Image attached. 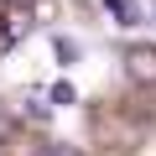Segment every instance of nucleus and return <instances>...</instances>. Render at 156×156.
<instances>
[{
  "instance_id": "nucleus-1",
  "label": "nucleus",
  "mask_w": 156,
  "mask_h": 156,
  "mask_svg": "<svg viewBox=\"0 0 156 156\" xmlns=\"http://www.w3.org/2000/svg\"><path fill=\"white\" fill-rule=\"evenodd\" d=\"M125 78L130 83H156V47H130L125 52Z\"/></svg>"
},
{
  "instance_id": "nucleus-2",
  "label": "nucleus",
  "mask_w": 156,
  "mask_h": 156,
  "mask_svg": "<svg viewBox=\"0 0 156 156\" xmlns=\"http://www.w3.org/2000/svg\"><path fill=\"white\" fill-rule=\"evenodd\" d=\"M104 5L120 16V26H140V5H135V0H104Z\"/></svg>"
},
{
  "instance_id": "nucleus-3",
  "label": "nucleus",
  "mask_w": 156,
  "mask_h": 156,
  "mask_svg": "<svg viewBox=\"0 0 156 156\" xmlns=\"http://www.w3.org/2000/svg\"><path fill=\"white\" fill-rule=\"evenodd\" d=\"M47 99H52V104H78V89L68 83V78H57V83L47 89Z\"/></svg>"
},
{
  "instance_id": "nucleus-4",
  "label": "nucleus",
  "mask_w": 156,
  "mask_h": 156,
  "mask_svg": "<svg viewBox=\"0 0 156 156\" xmlns=\"http://www.w3.org/2000/svg\"><path fill=\"white\" fill-rule=\"evenodd\" d=\"M37 156H83V151H78V146H62V140H52V146H42Z\"/></svg>"
},
{
  "instance_id": "nucleus-5",
  "label": "nucleus",
  "mask_w": 156,
  "mask_h": 156,
  "mask_svg": "<svg viewBox=\"0 0 156 156\" xmlns=\"http://www.w3.org/2000/svg\"><path fill=\"white\" fill-rule=\"evenodd\" d=\"M52 52H57L62 62H73V57H78V42H68V37H57V42H52Z\"/></svg>"
}]
</instances>
